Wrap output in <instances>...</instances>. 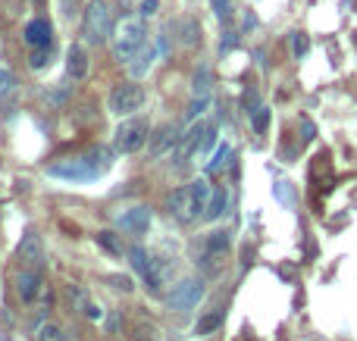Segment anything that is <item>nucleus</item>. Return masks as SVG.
<instances>
[{
	"label": "nucleus",
	"instance_id": "nucleus-1",
	"mask_svg": "<svg viewBox=\"0 0 357 341\" xmlns=\"http://www.w3.org/2000/svg\"><path fill=\"white\" fill-rule=\"evenodd\" d=\"M210 194H213V188L207 178H194L191 185H182L170 194V213L178 223H194L198 216L207 213Z\"/></svg>",
	"mask_w": 357,
	"mask_h": 341
},
{
	"label": "nucleus",
	"instance_id": "nucleus-2",
	"mask_svg": "<svg viewBox=\"0 0 357 341\" xmlns=\"http://www.w3.org/2000/svg\"><path fill=\"white\" fill-rule=\"evenodd\" d=\"M113 163V154L107 148H91L85 156H75V160H66V163H53L51 176L57 178H69V182H88V178L104 176Z\"/></svg>",
	"mask_w": 357,
	"mask_h": 341
},
{
	"label": "nucleus",
	"instance_id": "nucleus-3",
	"mask_svg": "<svg viewBox=\"0 0 357 341\" xmlns=\"http://www.w3.org/2000/svg\"><path fill=\"white\" fill-rule=\"evenodd\" d=\"M85 44H104L113 35V16L107 0H88V7L82 13V29H79Z\"/></svg>",
	"mask_w": 357,
	"mask_h": 341
},
{
	"label": "nucleus",
	"instance_id": "nucleus-4",
	"mask_svg": "<svg viewBox=\"0 0 357 341\" xmlns=\"http://www.w3.org/2000/svg\"><path fill=\"white\" fill-rule=\"evenodd\" d=\"M113 57L119 63H132L135 53L144 47V23L142 19H122V23L113 29Z\"/></svg>",
	"mask_w": 357,
	"mask_h": 341
},
{
	"label": "nucleus",
	"instance_id": "nucleus-5",
	"mask_svg": "<svg viewBox=\"0 0 357 341\" xmlns=\"http://www.w3.org/2000/svg\"><path fill=\"white\" fill-rule=\"evenodd\" d=\"M150 138V122L144 116H132V119H122L113 132V141H116L119 154H135L142 150Z\"/></svg>",
	"mask_w": 357,
	"mask_h": 341
},
{
	"label": "nucleus",
	"instance_id": "nucleus-6",
	"mask_svg": "<svg viewBox=\"0 0 357 341\" xmlns=\"http://www.w3.org/2000/svg\"><path fill=\"white\" fill-rule=\"evenodd\" d=\"M144 100H148V94H144L142 85L135 82H126V85H116V88L110 91V113H116V116H132V113H138L144 107Z\"/></svg>",
	"mask_w": 357,
	"mask_h": 341
},
{
	"label": "nucleus",
	"instance_id": "nucleus-7",
	"mask_svg": "<svg viewBox=\"0 0 357 341\" xmlns=\"http://www.w3.org/2000/svg\"><path fill=\"white\" fill-rule=\"evenodd\" d=\"M204 297V282L201 279H182L178 285H172V291L166 295V304L170 310H194V307L201 304Z\"/></svg>",
	"mask_w": 357,
	"mask_h": 341
},
{
	"label": "nucleus",
	"instance_id": "nucleus-8",
	"mask_svg": "<svg viewBox=\"0 0 357 341\" xmlns=\"http://www.w3.org/2000/svg\"><path fill=\"white\" fill-rule=\"evenodd\" d=\"M129 257H132V267L142 273V279L150 288V295H160V291H163V273H160V267H157V260H150L142 245H135L132 251H129Z\"/></svg>",
	"mask_w": 357,
	"mask_h": 341
},
{
	"label": "nucleus",
	"instance_id": "nucleus-9",
	"mask_svg": "<svg viewBox=\"0 0 357 341\" xmlns=\"http://www.w3.org/2000/svg\"><path fill=\"white\" fill-rule=\"evenodd\" d=\"M19 260L29 269H44V245H41L38 232H25L23 235V241H19Z\"/></svg>",
	"mask_w": 357,
	"mask_h": 341
},
{
	"label": "nucleus",
	"instance_id": "nucleus-10",
	"mask_svg": "<svg viewBox=\"0 0 357 341\" xmlns=\"http://www.w3.org/2000/svg\"><path fill=\"white\" fill-rule=\"evenodd\" d=\"M88 69H91L88 51H85L82 44H72L66 51V72H69V79H72V82H85V79H88Z\"/></svg>",
	"mask_w": 357,
	"mask_h": 341
},
{
	"label": "nucleus",
	"instance_id": "nucleus-11",
	"mask_svg": "<svg viewBox=\"0 0 357 341\" xmlns=\"http://www.w3.org/2000/svg\"><path fill=\"white\" fill-rule=\"evenodd\" d=\"M116 226L119 229H126V232H132V235H142V232H148V226H150V210L148 207L126 210V213L116 216Z\"/></svg>",
	"mask_w": 357,
	"mask_h": 341
},
{
	"label": "nucleus",
	"instance_id": "nucleus-12",
	"mask_svg": "<svg viewBox=\"0 0 357 341\" xmlns=\"http://www.w3.org/2000/svg\"><path fill=\"white\" fill-rule=\"evenodd\" d=\"M41 279H44V275H41V269L23 267V273L16 275V295L23 297L25 304H29V301H35L38 291H41Z\"/></svg>",
	"mask_w": 357,
	"mask_h": 341
},
{
	"label": "nucleus",
	"instance_id": "nucleus-13",
	"mask_svg": "<svg viewBox=\"0 0 357 341\" xmlns=\"http://www.w3.org/2000/svg\"><path fill=\"white\" fill-rule=\"evenodd\" d=\"M166 51V44H163V38H160V44L157 47H142V51L135 53V59L129 63V72L135 75V79H144V75L150 72V66H154V59L160 57V53Z\"/></svg>",
	"mask_w": 357,
	"mask_h": 341
},
{
	"label": "nucleus",
	"instance_id": "nucleus-14",
	"mask_svg": "<svg viewBox=\"0 0 357 341\" xmlns=\"http://www.w3.org/2000/svg\"><path fill=\"white\" fill-rule=\"evenodd\" d=\"M23 38H25V44H29V47H51L53 29H51L47 19H31V23L25 25Z\"/></svg>",
	"mask_w": 357,
	"mask_h": 341
},
{
	"label": "nucleus",
	"instance_id": "nucleus-15",
	"mask_svg": "<svg viewBox=\"0 0 357 341\" xmlns=\"http://www.w3.org/2000/svg\"><path fill=\"white\" fill-rule=\"evenodd\" d=\"M176 141H178L176 128H172V126H163L157 135H150V156H163L166 150L176 148Z\"/></svg>",
	"mask_w": 357,
	"mask_h": 341
},
{
	"label": "nucleus",
	"instance_id": "nucleus-16",
	"mask_svg": "<svg viewBox=\"0 0 357 341\" xmlns=\"http://www.w3.org/2000/svg\"><path fill=\"white\" fill-rule=\"evenodd\" d=\"M226 251H229V232H210L207 257H226Z\"/></svg>",
	"mask_w": 357,
	"mask_h": 341
},
{
	"label": "nucleus",
	"instance_id": "nucleus-17",
	"mask_svg": "<svg viewBox=\"0 0 357 341\" xmlns=\"http://www.w3.org/2000/svg\"><path fill=\"white\" fill-rule=\"evenodd\" d=\"M226 204H229V194L223 191V188H216L213 194H210V204H207V219H220V216L226 213Z\"/></svg>",
	"mask_w": 357,
	"mask_h": 341
},
{
	"label": "nucleus",
	"instance_id": "nucleus-18",
	"mask_svg": "<svg viewBox=\"0 0 357 341\" xmlns=\"http://www.w3.org/2000/svg\"><path fill=\"white\" fill-rule=\"evenodd\" d=\"M220 326H223V310H213V313H207L204 319H198L194 335H210V332H216Z\"/></svg>",
	"mask_w": 357,
	"mask_h": 341
},
{
	"label": "nucleus",
	"instance_id": "nucleus-19",
	"mask_svg": "<svg viewBox=\"0 0 357 341\" xmlns=\"http://www.w3.org/2000/svg\"><path fill=\"white\" fill-rule=\"evenodd\" d=\"M35 341H66V332L57 323H41L35 329Z\"/></svg>",
	"mask_w": 357,
	"mask_h": 341
},
{
	"label": "nucleus",
	"instance_id": "nucleus-20",
	"mask_svg": "<svg viewBox=\"0 0 357 341\" xmlns=\"http://www.w3.org/2000/svg\"><path fill=\"white\" fill-rule=\"evenodd\" d=\"M207 88H210V69L201 66L198 72H194V94L204 97V94H207Z\"/></svg>",
	"mask_w": 357,
	"mask_h": 341
},
{
	"label": "nucleus",
	"instance_id": "nucleus-21",
	"mask_svg": "<svg viewBox=\"0 0 357 341\" xmlns=\"http://www.w3.org/2000/svg\"><path fill=\"white\" fill-rule=\"evenodd\" d=\"M251 126H254V132H257V135L267 132V126H269V110H267V107H257V110H254Z\"/></svg>",
	"mask_w": 357,
	"mask_h": 341
},
{
	"label": "nucleus",
	"instance_id": "nucleus-22",
	"mask_svg": "<svg viewBox=\"0 0 357 341\" xmlns=\"http://www.w3.org/2000/svg\"><path fill=\"white\" fill-rule=\"evenodd\" d=\"M97 245L107 247L110 254H122V245H119L116 238H113V232H97Z\"/></svg>",
	"mask_w": 357,
	"mask_h": 341
},
{
	"label": "nucleus",
	"instance_id": "nucleus-23",
	"mask_svg": "<svg viewBox=\"0 0 357 341\" xmlns=\"http://www.w3.org/2000/svg\"><path fill=\"white\" fill-rule=\"evenodd\" d=\"M207 107H210V97H207V94H204V97H194L191 107H188V113H185V119L191 122V119H194V116H201V113L207 110Z\"/></svg>",
	"mask_w": 357,
	"mask_h": 341
},
{
	"label": "nucleus",
	"instance_id": "nucleus-24",
	"mask_svg": "<svg viewBox=\"0 0 357 341\" xmlns=\"http://www.w3.org/2000/svg\"><path fill=\"white\" fill-rule=\"evenodd\" d=\"M182 31H185V35H182V44H194V41H198V23H194V19H182Z\"/></svg>",
	"mask_w": 357,
	"mask_h": 341
},
{
	"label": "nucleus",
	"instance_id": "nucleus-25",
	"mask_svg": "<svg viewBox=\"0 0 357 341\" xmlns=\"http://www.w3.org/2000/svg\"><path fill=\"white\" fill-rule=\"evenodd\" d=\"M47 63H51V53H47V47H35V53H31L29 66L31 69H44Z\"/></svg>",
	"mask_w": 357,
	"mask_h": 341
},
{
	"label": "nucleus",
	"instance_id": "nucleus-26",
	"mask_svg": "<svg viewBox=\"0 0 357 341\" xmlns=\"http://www.w3.org/2000/svg\"><path fill=\"white\" fill-rule=\"evenodd\" d=\"M13 85H16V75L10 72L7 66H0V97L10 94V91H13Z\"/></svg>",
	"mask_w": 357,
	"mask_h": 341
},
{
	"label": "nucleus",
	"instance_id": "nucleus-27",
	"mask_svg": "<svg viewBox=\"0 0 357 341\" xmlns=\"http://www.w3.org/2000/svg\"><path fill=\"white\" fill-rule=\"evenodd\" d=\"M107 282H110L113 288H119V291H132V288H135V282H132V279H129V275H119V273L107 275Z\"/></svg>",
	"mask_w": 357,
	"mask_h": 341
},
{
	"label": "nucleus",
	"instance_id": "nucleus-28",
	"mask_svg": "<svg viewBox=\"0 0 357 341\" xmlns=\"http://www.w3.org/2000/svg\"><path fill=\"white\" fill-rule=\"evenodd\" d=\"M232 154V150L229 148H226V144H223V148H216V154H213V160H210V163H207V172H216V169H220V166H223L226 163V156H229Z\"/></svg>",
	"mask_w": 357,
	"mask_h": 341
},
{
	"label": "nucleus",
	"instance_id": "nucleus-29",
	"mask_svg": "<svg viewBox=\"0 0 357 341\" xmlns=\"http://www.w3.org/2000/svg\"><path fill=\"white\" fill-rule=\"evenodd\" d=\"M138 13H142V19L157 16V13H160V0H142V3H138Z\"/></svg>",
	"mask_w": 357,
	"mask_h": 341
},
{
	"label": "nucleus",
	"instance_id": "nucleus-30",
	"mask_svg": "<svg viewBox=\"0 0 357 341\" xmlns=\"http://www.w3.org/2000/svg\"><path fill=\"white\" fill-rule=\"evenodd\" d=\"M291 51H295V57H304V53H307V38L301 35V31L291 35Z\"/></svg>",
	"mask_w": 357,
	"mask_h": 341
},
{
	"label": "nucleus",
	"instance_id": "nucleus-31",
	"mask_svg": "<svg viewBox=\"0 0 357 341\" xmlns=\"http://www.w3.org/2000/svg\"><path fill=\"white\" fill-rule=\"evenodd\" d=\"M213 144H216V128H213V126H207V132H204L201 148H198V150H201V154H204V150H210V148H213Z\"/></svg>",
	"mask_w": 357,
	"mask_h": 341
},
{
	"label": "nucleus",
	"instance_id": "nucleus-32",
	"mask_svg": "<svg viewBox=\"0 0 357 341\" xmlns=\"http://www.w3.org/2000/svg\"><path fill=\"white\" fill-rule=\"evenodd\" d=\"M88 316L91 319H101V316H104V310H101V307H94V304H88Z\"/></svg>",
	"mask_w": 357,
	"mask_h": 341
},
{
	"label": "nucleus",
	"instance_id": "nucleus-33",
	"mask_svg": "<svg viewBox=\"0 0 357 341\" xmlns=\"http://www.w3.org/2000/svg\"><path fill=\"white\" fill-rule=\"evenodd\" d=\"M301 128H304V141H307V138H313V122H307V119H304V122H301Z\"/></svg>",
	"mask_w": 357,
	"mask_h": 341
}]
</instances>
